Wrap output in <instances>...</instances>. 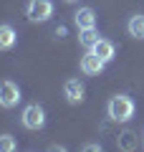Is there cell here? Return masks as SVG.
I'll return each instance as SVG.
<instances>
[{"mask_svg": "<svg viewBox=\"0 0 144 152\" xmlns=\"http://www.w3.org/2000/svg\"><path fill=\"white\" fill-rule=\"evenodd\" d=\"M18 150V140L13 134H0V152H15Z\"/></svg>", "mask_w": 144, "mask_h": 152, "instance_id": "cell-12", "label": "cell"}, {"mask_svg": "<svg viewBox=\"0 0 144 152\" xmlns=\"http://www.w3.org/2000/svg\"><path fill=\"white\" fill-rule=\"evenodd\" d=\"M84 150H101V145H96V142H91V145H84Z\"/></svg>", "mask_w": 144, "mask_h": 152, "instance_id": "cell-15", "label": "cell"}, {"mask_svg": "<svg viewBox=\"0 0 144 152\" xmlns=\"http://www.w3.org/2000/svg\"><path fill=\"white\" fill-rule=\"evenodd\" d=\"M63 96L68 104H81L86 96V86L84 81H79V79H68V81L63 84Z\"/></svg>", "mask_w": 144, "mask_h": 152, "instance_id": "cell-5", "label": "cell"}, {"mask_svg": "<svg viewBox=\"0 0 144 152\" xmlns=\"http://www.w3.org/2000/svg\"><path fill=\"white\" fill-rule=\"evenodd\" d=\"M79 66H81V71H84L86 76H99L104 69H106V64H104L94 51H89L86 56H81V64H79Z\"/></svg>", "mask_w": 144, "mask_h": 152, "instance_id": "cell-6", "label": "cell"}, {"mask_svg": "<svg viewBox=\"0 0 144 152\" xmlns=\"http://www.w3.org/2000/svg\"><path fill=\"white\" fill-rule=\"evenodd\" d=\"M18 43V31L10 23H0V51H10Z\"/></svg>", "mask_w": 144, "mask_h": 152, "instance_id": "cell-8", "label": "cell"}, {"mask_svg": "<svg viewBox=\"0 0 144 152\" xmlns=\"http://www.w3.org/2000/svg\"><path fill=\"white\" fill-rule=\"evenodd\" d=\"M53 15V0H28L25 18L31 23H46Z\"/></svg>", "mask_w": 144, "mask_h": 152, "instance_id": "cell-2", "label": "cell"}, {"mask_svg": "<svg viewBox=\"0 0 144 152\" xmlns=\"http://www.w3.org/2000/svg\"><path fill=\"white\" fill-rule=\"evenodd\" d=\"M89 51H94V53L99 56V58H101L104 64H111V61H114V56H116V46H114L111 41H106V38H99V41H96V43L91 46Z\"/></svg>", "mask_w": 144, "mask_h": 152, "instance_id": "cell-7", "label": "cell"}, {"mask_svg": "<svg viewBox=\"0 0 144 152\" xmlns=\"http://www.w3.org/2000/svg\"><path fill=\"white\" fill-rule=\"evenodd\" d=\"M20 124L25 127V129L31 132H38L46 127V109L41 107V104H28L25 109H23L20 114Z\"/></svg>", "mask_w": 144, "mask_h": 152, "instance_id": "cell-3", "label": "cell"}, {"mask_svg": "<svg viewBox=\"0 0 144 152\" xmlns=\"http://www.w3.org/2000/svg\"><path fill=\"white\" fill-rule=\"evenodd\" d=\"M63 3H68V5H73V3H79V0H63Z\"/></svg>", "mask_w": 144, "mask_h": 152, "instance_id": "cell-16", "label": "cell"}, {"mask_svg": "<svg viewBox=\"0 0 144 152\" xmlns=\"http://www.w3.org/2000/svg\"><path fill=\"white\" fill-rule=\"evenodd\" d=\"M127 33L132 38H137V41H144V15L142 13H134L127 20Z\"/></svg>", "mask_w": 144, "mask_h": 152, "instance_id": "cell-10", "label": "cell"}, {"mask_svg": "<svg viewBox=\"0 0 144 152\" xmlns=\"http://www.w3.org/2000/svg\"><path fill=\"white\" fill-rule=\"evenodd\" d=\"M53 36H58V38H63V36H66V28H63V26H58V28H56V31H53Z\"/></svg>", "mask_w": 144, "mask_h": 152, "instance_id": "cell-14", "label": "cell"}, {"mask_svg": "<svg viewBox=\"0 0 144 152\" xmlns=\"http://www.w3.org/2000/svg\"><path fill=\"white\" fill-rule=\"evenodd\" d=\"M116 145L121 147V150H132L134 147V132H121L116 140Z\"/></svg>", "mask_w": 144, "mask_h": 152, "instance_id": "cell-13", "label": "cell"}, {"mask_svg": "<svg viewBox=\"0 0 144 152\" xmlns=\"http://www.w3.org/2000/svg\"><path fill=\"white\" fill-rule=\"evenodd\" d=\"M96 41H99V31H96V26L94 28H81V31H79V43L84 46V48H91Z\"/></svg>", "mask_w": 144, "mask_h": 152, "instance_id": "cell-11", "label": "cell"}, {"mask_svg": "<svg viewBox=\"0 0 144 152\" xmlns=\"http://www.w3.org/2000/svg\"><path fill=\"white\" fill-rule=\"evenodd\" d=\"M73 23H76V28H94L96 26V13H94V8H89V5H84V8H79V10L73 13Z\"/></svg>", "mask_w": 144, "mask_h": 152, "instance_id": "cell-9", "label": "cell"}, {"mask_svg": "<svg viewBox=\"0 0 144 152\" xmlns=\"http://www.w3.org/2000/svg\"><path fill=\"white\" fill-rule=\"evenodd\" d=\"M106 114H109V119L119 122V124H127V122L134 119V114H137V104L127 94H114L109 99V104H106Z\"/></svg>", "mask_w": 144, "mask_h": 152, "instance_id": "cell-1", "label": "cell"}, {"mask_svg": "<svg viewBox=\"0 0 144 152\" xmlns=\"http://www.w3.org/2000/svg\"><path fill=\"white\" fill-rule=\"evenodd\" d=\"M20 99H23V94H20V86H18L15 81H10V79H3V81H0V107L3 109L18 107Z\"/></svg>", "mask_w": 144, "mask_h": 152, "instance_id": "cell-4", "label": "cell"}]
</instances>
